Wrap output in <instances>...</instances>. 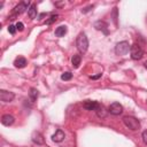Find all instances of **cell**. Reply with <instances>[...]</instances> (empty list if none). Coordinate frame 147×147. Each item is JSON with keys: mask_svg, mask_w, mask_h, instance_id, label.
<instances>
[{"mask_svg": "<svg viewBox=\"0 0 147 147\" xmlns=\"http://www.w3.org/2000/svg\"><path fill=\"white\" fill-rule=\"evenodd\" d=\"M144 65H145V68H146V69H147V61H146V62H145V63H144Z\"/></svg>", "mask_w": 147, "mask_h": 147, "instance_id": "cell-28", "label": "cell"}, {"mask_svg": "<svg viewBox=\"0 0 147 147\" xmlns=\"http://www.w3.org/2000/svg\"><path fill=\"white\" fill-rule=\"evenodd\" d=\"M29 5V1H23V2H20L15 8H14V10H13V13L15 14V15H18V14H22V13H24L25 11V9H28V6Z\"/></svg>", "mask_w": 147, "mask_h": 147, "instance_id": "cell-8", "label": "cell"}, {"mask_svg": "<svg viewBox=\"0 0 147 147\" xmlns=\"http://www.w3.org/2000/svg\"><path fill=\"white\" fill-rule=\"evenodd\" d=\"M54 5L56 7H62V6H64V1H62V2H54Z\"/></svg>", "mask_w": 147, "mask_h": 147, "instance_id": "cell-25", "label": "cell"}, {"mask_svg": "<svg viewBox=\"0 0 147 147\" xmlns=\"http://www.w3.org/2000/svg\"><path fill=\"white\" fill-rule=\"evenodd\" d=\"M31 139H32V141H33L34 144H37V145H44V144H45V138H44V136H42L40 132H38V131H34V132L32 133Z\"/></svg>", "mask_w": 147, "mask_h": 147, "instance_id": "cell-7", "label": "cell"}, {"mask_svg": "<svg viewBox=\"0 0 147 147\" xmlns=\"http://www.w3.org/2000/svg\"><path fill=\"white\" fill-rule=\"evenodd\" d=\"M123 123H124V125L127 129H130L132 131H136V130H139L140 129V122H139V119L136 118V117H133V116H125V117H123Z\"/></svg>", "mask_w": 147, "mask_h": 147, "instance_id": "cell-1", "label": "cell"}, {"mask_svg": "<svg viewBox=\"0 0 147 147\" xmlns=\"http://www.w3.org/2000/svg\"><path fill=\"white\" fill-rule=\"evenodd\" d=\"M130 47H131V46H130L129 41H126V40L119 41V42H117L116 46H115V53H116L117 55H125V54L129 53Z\"/></svg>", "mask_w": 147, "mask_h": 147, "instance_id": "cell-3", "label": "cell"}, {"mask_svg": "<svg viewBox=\"0 0 147 147\" xmlns=\"http://www.w3.org/2000/svg\"><path fill=\"white\" fill-rule=\"evenodd\" d=\"M98 105H99V102H96V101L86 100V101L84 102V108H85V109H87V110H94V111H95V109H96Z\"/></svg>", "mask_w": 147, "mask_h": 147, "instance_id": "cell-14", "label": "cell"}, {"mask_svg": "<svg viewBox=\"0 0 147 147\" xmlns=\"http://www.w3.org/2000/svg\"><path fill=\"white\" fill-rule=\"evenodd\" d=\"M94 28H95L96 30H101V31H103L105 33H108V30H107L108 24H107L106 22H103V21H96V22L94 23Z\"/></svg>", "mask_w": 147, "mask_h": 147, "instance_id": "cell-13", "label": "cell"}, {"mask_svg": "<svg viewBox=\"0 0 147 147\" xmlns=\"http://www.w3.org/2000/svg\"><path fill=\"white\" fill-rule=\"evenodd\" d=\"M14 121H15V118H14L11 115H9V114H6V115H3V116L1 117V123H2L5 126L11 125V124L14 123Z\"/></svg>", "mask_w": 147, "mask_h": 147, "instance_id": "cell-10", "label": "cell"}, {"mask_svg": "<svg viewBox=\"0 0 147 147\" xmlns=\"http://www.w3.org/2000/svg\"><path fill=\"white\" fill-rule=\"evenodd\" d=\"M28 15H29V17L31 20H33L37 16V7H36V5H31L30 6V8L28 9Z\"/></svg>", "mask_w": 147, "mask_h": 147, "instance_id": "cell-18", "label": "cell"}, {"mask_svg": "<svg viewBox=\"0 0 147 147\" xmlns=\"http://www.w3.org/2000/svg\"><path fill=\"white\" fill-rule=\"evenodd\" d=\"M141 138H142V141L147 145V130H145L144 132H142V134H141Z\"/></svg>", "mask_w": 147, "mask_h": 147, "instance_id": "cell-23", "label": "cell"}, {"mask_svg": "<svg viewBox=\"0 0 147 147\" xmlns=\"http://www.w3.org/2000/svg\"><path fill=\"white\" fill-rule=\"evenodd\" d=\"M67 31H68V29H67L65 25H60V26L56 28V30H55V36H56V37H63V36L67 33Z\"/></svg>", "mask_w": 147, "mask_h": 147, "instance_id": "cell-15", "label": "cell"}, {"mask_svg": "<svg viewBox=\"0 0 147 147\" xmlns=\"http://www.w3.org/2000/svg\"><path fill=\"white\" fill-rule=\"evenodd\" d=\"M91 8H93V6H88V7L84 8V9H82V13H87V11H90V10H91Z\"/></svg>", "mask_w": 147, "mask_h": 147, "instance_id": "cell-24", "label": "cell"}, {"mask_svg": "<svg viewBox=\"0 0 147 147\" xmlns=\"http://www.w3.org/2000/svg\"><path fill=\"white\" fill-rule=\"evenodd\" d=\"M76 45H77V48L80 53H85L88 48V39L86 37L85 33H79L78 37H77V40H76Z\"/></svg>", "mask_w": 147, "mask_h": 147, "instance_id": "cell-2", "label": "cell"}, {"mask_svg": "<svg viewBox=\"0 0 147 147\" xmlns=\"http://www.w3.org/2000/svg\"><path fill=\"white\" fill-rule=\"evenodd\" d=\"M80 61H82V56H80L79 54H75V55L71 57L72 67H74V68H78L79 64H80Z\"/></svg>", "mask_w": 147, "mask_h": 147, "instance_id": "cell-16", "label": "cell"}, {"mask_svg": "<svg viewBox=\"0 0 147 147\" xmlns=\"http://www.w3.org/2000/svg\"><path fill=\"white\" fill-rule=\"evenodd\" d=\"M57 18H59V15H52L48 20H46V24H52V23H54V22H56L57 21Z\"/></svg>", "mask_w": 147, "mask_h": 147, "instance_id": "cell-20", "label": "cell"}, {"mask_svg": "<svg viewBox=\"0 0 147 147\" xmlns=\"http://www.w3.org/2000/svg\"><path fill=\"white\" fill-rule=\"evenodd\" d=\"M38 95H39V92H38L37 88H33V87L30 88V92H29V99H30V101L34 102V101L37 100Z\"/></svg>", "mask_w": 147, "mask_h": 147, "instance_id": "cell-17", "label": "cell"}, {"mask_svg": "<svg viewBox=\"0 0 147 147\" xmlns=\"http://www.w3.org/2000/svg\"><path fill=\"white\" fill-rule=\"evenodd\" d=\"M15 98V94L13 92L6 91V90H0V100L2 102H10Z\"/></svg>", "mask_w": 147, "mask_h": 147, "instance_id": "cell-6", "label": "cell"}, {"mask_svg": "<svg viewBox=\"0 0 147 147\" xmlns=\"http://www.w3.org/2000/svg\"><path fill=\"white\" fill-rule=\"evenodd\" d=\"M99 77H101V74H98V75H95V76H91L92 79H98Z\"/></svg>", "mask_w": 147, "mask_h": 147, "instance_id": "cell-26", "label": "cell"}, {"mask_svg": "<svg viewBox=\"0 0 147 147\" xmlns=\"http://www.w3.org/2000/svg\"><path fill=\"white\" fill-rule=\"evenodd\" d=\"M45 16H47V14H46V13L40 14V15H39V20H41V18H42V17H45Z\"/></svg>", "mask_w": 147, "mask_h": 147, "instance_id": "cell-27", "label": "cell"}, {"mask_svg": "<svg viewBox=\"0 0 147 147\" xmlns=\"http://www.w3.org/2000/svg\"><path fill=\"white\" fill-rule=\"evenodd\" d=\"M26 64H28V61H26V59L23 57V56H18V57H16L15 61H14V65H15L16 68H24Z\"/></svg>", "mask_w": 147, "mask_h": 147, "instance_id": "cell-12", "label": "cell"}, {"mask_svg": "<svg viewBox=\"0 0 147 147\" xmlns=\"http://www.w3.org/2000/svg\"><path fill=\"white\" fill-rule=\"evenodd\" d=\"M130 54H131V57L133 60H140L144 55V51L138 44H133L130 47Z\"/></svg>", "mask_w": 147, "mask_h": 147, "instance_id": "cell-4", "label": "cell"}, {"mask_svg": "<svg viewBox=\"0 0 147 147\" xmlns=\"http://www.w3.org/2000/svg\"><path fill=\"white\" fill-rule=\"evenodd\" d=\"M64 139V132L62 130H56V132L52 136V140L54 142H61Z\"/></svg>", "mask_w": 147, "mask_h": 147, "instance_id": "cell-11", "label": "cell"}, {"mask_svg": "<svg viewBox=\"0 0 147 147\" xmlns=\"http://www.w3.org/2000/svg\"><path fill=\"white\" fill-rule=\"evenodd\" d=\"M71 78H72V74L69 72V71H67V72H64V74L61 75V79L62 80H70Z\"/></svg>", "mask_w": 147, "mask_h": 147, "instance_id": "cell-19", "label": "cell"}, {"mask_svg": "<svg viewBox=\"0 0 147 147\" xmlns=\"http://www.w3.org/2000/svg\"><path fill=\"white\" fill-rule=\"evenodd\" d=\"M108 113H110L114 116L121 115L123 113V106L119 102H113L108 108Z\"/></svg>", "mask_w": 147, "mask_h": 147, "instance_id": "cell-5", "label": "cell"}, {"mask_svg": "<svg viewBox=\"0 0 147 147\" xmlns=\"http://www.w3.org/2000/svg\"><path fill=\"white\" fill-rule=\"evenodd\" d=\"M95 113H96V116H98V117H100V118H105V117L107 116L108 110H106V108H105L103 105L99 103L98 107H96V109H95Z\"/></svg>", "mask_w": 147, "mask_h": 147, "instance_id": "cell-9", "label": "cell"}, {"mask_svg": "<svg viewBox=\"0 0 147 147\" xmlns=\"http://www.w3.org/2000/svg\"><path fill=\"white\" fill-rule=\"evenodd\" d=\"M16 25H9L8 26V32L10 33V34H15V32H16Z\"/></svg>", "mask_w": 147, "mask_h": 147, "instance_id": "cell-21", "label": "cell"}, {"mask_svg": "<svg viewBox=\"0 0 147 147\" xmlns=\"http://www.w3.org/2000/svg\"><path fill=\"white\" fill-rule=\"evenodd\" d=\"M16 29H17L18 31H22V30L24 29V24H23L22 22H17V23H16Z\"/></svg>", "mask_w": 147, "mask_h": 147, "instance_id": "cell-22", "label": "cell"}]
</instances>
